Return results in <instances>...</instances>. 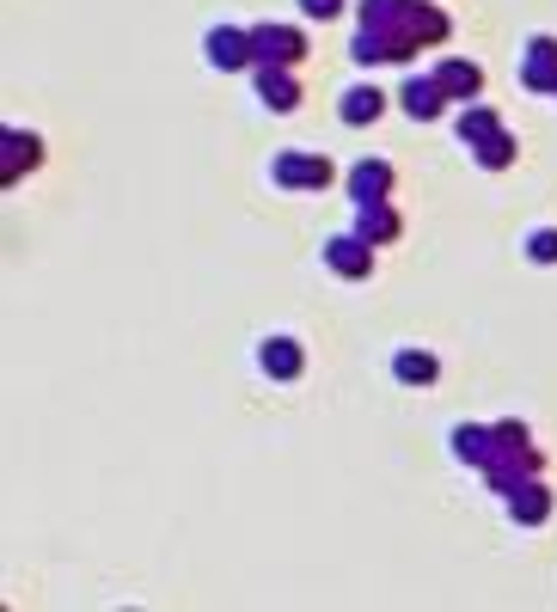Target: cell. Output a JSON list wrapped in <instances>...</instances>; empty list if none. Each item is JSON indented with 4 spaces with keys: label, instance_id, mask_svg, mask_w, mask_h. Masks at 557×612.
I'll return each mask as SVG.
<instances>
[{
    "label": "cell",
    "instance_id": "obj_1",
    "mask_svg": "<svg viewBox=\"0 0 557 612\" xmlns=\"http://www.w3.org/2000/svg\"><path fill=\"white\" fill-rule=\"evenodd\" d=\"M477 478H484V490H491V496H503V503H508L521 484L545 478V460H539V447H503L491 466H477Z\"/></svg>",
    "mask_w": 557,
    "mask_h": 612
},
{
    "label": "cell",
    "instance_id": "obj_2",
    "mask_svg": "<svg viewBox=\"0 0 557 612\" xmlns=\"http://www.w3.org/2000/svg\"><path fill=\"white\" fill-rule=\"evenodd\" d=\"M252 50H258V67H301L313 43H306V31H301V25L264 19V25H252Z\"/></svg>",
    "mask_w": 557,
    "mask_h": 612
},
{
    "label": "cell",
    "instance_id": "obj_3",
    "mask_svg": "<svg viewBox=\"0 0 557 612\" xmlns=\"http://www.w3.org/2000/svg\"><path fill=\"white\" fill-rule=\"evenodd\" d=\"M270 178H276L282 190H332L337 166L325 160V154H301V147H294V154H276V160H270Z\"/></svg>",
    "mask_w": 557,
    "mask_h": 612
},
{
    "label": "cell",
    "instance_id": "obj_4",
    "mask_svg": "<svg viewBox=\"0 0 557 612\" xmlns=\"http://www.w3.org/2000/svg\"><path fill=\"white\" fill-rule=\"evenodd\" d=\"M202 55H209V67H221V74L258 67V50H252V31L245 25H214L209 38H202Z\"/></svg>",
    "mask_w": 557,
    "mask_h": 612
},
{
    "label": "cell",
    "instance_id": "obj_5",
    "mask_svg": "<svg viewBox=\"0 0 557 612\" xmlns=\"http://www.w3.org/2000/svg\"><path fill=\"white\" fill-rule=\"evenodd\" d=\"M374 252L380 245H368L361 233H337V240H325V270L344 282H368L374 276Z\"/></svg>",
    "mask_w": 557,
    "mask_h": 612
},
{
    "label": "cell",
    "instance_id": "obj_6",
    "mask_svg": "<svg viewBox=\"0 0 557 612\" xmlns=\"http://www.w3.org/2000/svg\"><path fill=\"white\" fill-rule=\"evenodd\" d=\"M392 190H398V172H392V160H356L349 166V178H344V197L356 202H392Z\"/></svg>",
    "mask_w": 557,
    "mask_h": 612
},
{
    "label": "cell",
    "instance_id": "obj_7",
    "mask_svg": "<svg viewBox=\"0 0 557 612\" xmlns=\"http://www.w3.org/2000/svg\"><path fill=\"white\" fill-rule=\"evenodd\" d=\"M429 81L448 93V105H477V93H484V67L477 62H453V55H441L435 67H429Z\"/></svg>",
    "mask_w": 557,
    "mask_h": 612
},
{
    "label": "cell",
    "instance_id": "obj_8",
    "mask_svg": "<svg viewBox=\"0 0 557 612\" xmlns=\"http://www.w3.org/2000/svg\"><path fill=\"white\" fill-rule=\"evenodd\" d=\"M258 368H264L270 380H282V387H288V380H301V373H306V349H301V337H288V331L264 337V344H258Z\"/></svg>",
    "mask_w": 557,
    "mask_h": 612
},
{
    "label": "cell",
    "instance_id": "obj_9",
    "mask_svg": "<svg viewBox=\"0 0 557 612\" xmlns=\"http://www.w3.org/2000/svg\"><path fill=\"white\" fill-rule=\"evenodd\" d=\"M252 86L264 98V110H276V117L301 110V74L294 67H252Z\"/></svg>",
    "mask_w": 557,
    "mask_h": 612
},
{
    "label": "cell",
    "instance_id": "obj_10",
    "mask_svg": "<svg viewBox=\"0 0 557 612\" xmlns=\"http://www.w3.org/2000/svg\"><path fill=\"white\" fill-rule=\"evenodd\" d=\"M521 86L527 93H557V38H527V50H521Z\"/></svg>",
    "mask_w": 557,
    "mask_h": 612
},
{
    "label": "cell",
    "instance_id": "obj_11",
    "mask_svg": "<svg viewBox=\"0 0 557 612\" xmlns=\"http://www.w3.org/2000/svg\"><path fill=\"white\" fill-rule=\"evenodd\" d=\"M0 141H7V166H0V184L13 190V184H25V172L43 160V135H31V129H7Z\"/></svg>",
    "mask_w": 557,
    "mask_h": 612
},
{
    "label": "cell",
    "instance_id": "obj_12",
    "mask_svg": "<svg viewBox=\"0 0 557 612\" xmlns=\"http://www.w3.org/2000/svg\"><path fill=\"white\" fill-rule=\"evenodd\" d=\"M448 441H453V460H465V466H491L496 453H503V441H496V423H460Z\"/></svg>",
    "mask_w": 557,
    "mask_h": 612
},
{
    "label": "cell",
    "instance_id": "obj_13",
    "mask_svg": "<svg viewBox=\"0 0 557 612\" xmlns=\"http://www.w3.org/2000/svg\"><path fill=\"white\" fill-rule=\"evenodd\" d=\"M398 110H404L411 123H435L441 110H448V93H441V86L429 81V74H417V81L398 86Z\"/></svg>",
    "mask_w": 557,
    "mask_h": 612
},
{
    "label": "cell",
    "instance_id": "obj_14",
    "mask_svg": "<svg viewBox=\"0 0 557 612\" xmlns=\"http://www.w3.org/2000/svg\"><path fill=\"white\" fill-rule=\"evenodd\" d=\"M349 55H356L361 67H380V62H411V50L392 38V31H368L356 25V38H349Z\"/></svg>",
    "mask_w": 557,
    "mask_h": 612
},
{
    "label": "cell",
    "instance_id": "obj_15",
    "mask_svg": "<svg viewBox=\"0 0 557 612\" xmlns=\"http://www.w3.org/2000/svg\"><path fill=\"white\" fill-rule=\"evenodd\" d=\"M356 233H361L368 245H398L404 221H398L392 202H361V209H356Z\"/></svg>",
    "mask_w": 557,
    "mask_h": 612
},
{
    "label": "cell",
    "instance_id": "obj_16",
    "mask_svg": "<svg viewBox=\"0 0 557 612\" xmlns=\"http://www.w3.org/2000/svg\"><path fill=\"white\" fill-rule=\"evenodd\" d=\"M508 520H515V527H545V520H551V490H545V478L521 484V490L508 496Z\"/></svg>",
    "mask_w": 557,
    "mask_h": 612
},
{
    "label": "cell",
    "instance_id": "obj_17",
    "mask_svg": "<svg viewBox=\"0 0 557 612\" xmlns=\"http://www.w3.org/2000/svg\"><path fill=\"white\" fill-rule=\"evenodd\" d=\"M380 110H386V93H380V86H349V93L337 98V117H344L349 129H368V123H380Z\"/></svg>",
    "mask_w": 557,
    "mask_h": 612
},
{
    "label": "cell",
    "instance_id": "obj_18",
    "mask_svg": "<svg viewBox=\"0 0 557 612\" xmlns=\"http://www.w3.org/2000/svg\"><path fill=\"white\" fill-rule=\"evenodd\" d=\"M392 380H404V387H435L441 361L429 356V349H398V356H392Z\"/></svg>",
    "mask_w": 557,
    "mask_h": 612
},
{
    "label": "cell",
    "instance_id": "obj_19",
    "mask_svg": "<svg viewBox=\"0 0 557 612\" xmlns=\"http://www.w3.org/2000/svg\"><path fill=\"white\" fill-rule=\"evenodd\" d=\"M496 129H503V117H496V105H460V117H453V135H460L465 147L491 141Z\"/></svg>",
    "mask_w": 557,
    "mask_h": 612
},
{
    "label": "cell",
    "instance_id": "obj_20",
    "mask_svg": "<svg viewBox=\"0 0 557 612\" xmlns=\"http://www.w3.org/2000/svg\"><path fill=\"white\" fill-rule=\"evenodd\" d=\"M515 154H521V147H515V135H508V129H496L491 141L472 147V160L484 166V172H508V166H515Z\"/></svg>",
    "mask_w": 557,
    "mask_h": 612
},
{
    "label": "cell",
    "instance_id": "obj_21",
    "mask_svg": "<svg viewBox=\"0 0 557 612\" xmlns=\"http://www.w3.org/2000/svg\"><path fill=\"white\" fill-rule=\"evenodd\" d=\"M404 7H411V0H361V7H356V25H368V31H392L398 19H404Z\"/></svg>",
    "mask_w": 557,
    "mask_h": 612
},
{
    "label": "cell",
    "instance_id": "obj_22",
    "mask_svg": "<svg viewBox=\"0 0 557 612\" xmlns=\"http://www.w3.org/2000/svg\"><path fill=\"white\" fill-rule=\"evenodd\" d=\"M527 257H533V264H557V226H533V233H527Z\"/></svg>",
    "mask_w": 557,
    "mask_h": 612
},
{
    "label": "cell",
    "instance_id": "obj_23",
    "mask_svg": "<svg viewBox=\"0 0 557 612\" xmlns=\"http://www.w3.org/2000/svg\"><path fill=\"white\" fill-rule=\"evenodd\" d=\"M496 441H503V447H533V429L521 423V416H503V423H496Z\"/></svg>",
    "mask_w": 557,
    "mask_h": 612
},
{
    "label": "cell",
    "instance_id": "obj_24",
    "mask_svg": "<svg viewBox=\"0 0 557 612\" xmlns=\"http://www.w3.org/2000/svg\"><path fill=\"white\" fill-rule=\"evenodd\" d=\"M301 13L306 19H337L344 13V0H301Z\"/></svg>",
    "mask_w": 557,
    "mask_h": 612
}]
</instances>
